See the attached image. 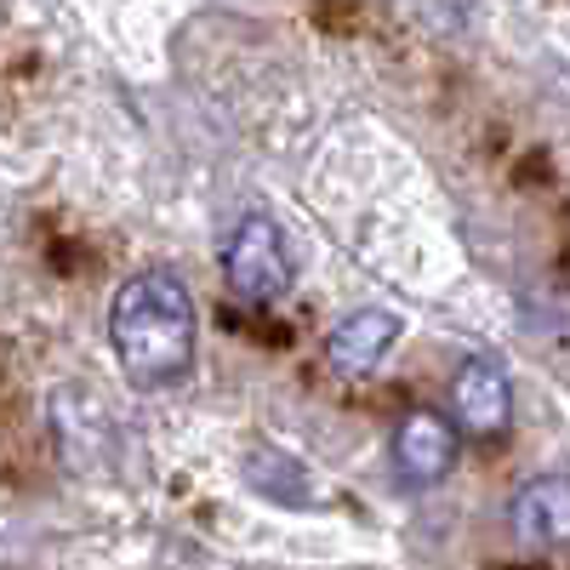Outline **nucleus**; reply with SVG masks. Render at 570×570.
I'll list each match as a JSON object with an SVG mask.
<instances>
[{"instance_id":"1","label":"nucleus","mask_w":570,"mask_h":570,"mask_svg":"<svg viewBox=\"0 0 570 570\" xmlns=\"http://www.w3.org/2000/svg\"><path fill=\"white\" fill-rule=\"evenodd\" d=\"M109 343L131 389H177L195 365V303H188L183 279L166 268L131 274L109 308Z\"/></svg>"},{"instance_id":"4","label":"nucleus","mask_w":570,"mask_h":570,"mask_svg":"<svg viewBox=\"0 0 570 570\" xmlns=\"http://www.w3.org/2000/svg\"><path fill=\"white\" fill-rule=\"evenodd\" d=\"M508 525L525 548H570V480L564 473H537V480L519 485Z\"/></svg>"},{"instance_id":"5","label":"nucleus","mask_w":570,"mask_h":570,"mask_svg":"<svg viewBox=\"0 0 570 570\" xmlns=\"http://www.w3.org/2000/svg\"><path fill=\"white\" fill-rule=\"evenodd\" d=\"M456 434L462 428H451L445 416L434 411H411L400 428H394V468L405 485H440L451 462H456Z\"/></svg>"},{"instance_id":"3","label":"nucleus","mask_w":570,"mask_h":570,"mask_svg":"<svg viewBox=\"0 0 570 570\" xmlns=\"http://www.w3.org/2000/svg\"><path fill=\"white\" fill-rule=\"evenodd\" d=\"M451 422L462 428L468 440H497L508 434L513 422V389H508V371L497 360H462L451 376Z\"/></svg>"},{"instance_id":"6","label":"nucleus","mask_w":570,"mask_h":570,"mask_svg":"<svg viewBox=\"0 0 570 570\" xmlns=\"http://www.w3.org/2000/svg\"><path fill=\"white\" fill-rule=\"evenodd\" d=\"M394 343H400V320L383 314V308H360L325 337V360L343 376H371V371H383Z\"/></svg>"},{"instance_id":"2","label":"nucleus","mask_w":570,"mask_h":570,"mask_svg":"<svg viewBox=\"0 0 570 570\" xmlns=\"http://www.w3.org/2000/svg\"><path fill=\"white\" fill-rule=\"evenodd\" d=\"M223 274L228 285L240 292L246 303H279L292 292V252H285V234L268 212H246L240 228L228 234V252H223Z\"/></svg>"}]
</instances>
